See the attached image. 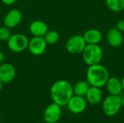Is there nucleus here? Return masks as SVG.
Wrapping results in <instances>:
<instances>
[{"instance_id": "1", "label": "nucleus", "mask_w": 124, "mask_h": 123, "mask_svg": "<svg viewBox=\"0 0 124 123\" xmlns=\"http://www.w3.org/2000/svg\"><path fill=\"white\" fill-rule=\"evenodd\" d=\"M50 95L53 102L61 107L66 106L74 95L73 86L65 80H57L51 86Z\"/></svg>"}, {"instance_id": "2", "label": "nucleus", "mask_w": 124, "mask_h": 123, "mask_svg": "<svg viewBox=\"0 0 124 123\" xmlns=\"http://www.w3.org/2000/svg\"><path fill=\"white\" fill-rule=\"evenodd\" d=\"M109 77L108 69L100 64L89 66L86 71V80L91 86L98 88L105 86Z\"/></svg>"}, {"instance_id": "3", "label": "nucleus", "mask_w": 124, "mask_h": 123, "mask_svg": "<svg viewBox=\"0 0 124 123\" xmlns=\"http://www.w3.org/2000/svg\"><path fill=\"white\" fill-rule=\"evenodd\" d=\"M81 54L84 62L89 66L100 64L103 57L102 49L98 44H86Z\"/></svg>"}, {"instance_id": "4", "label": "nucleus", "mask_w": 124, "mask_h": 123, "mask_svg": "<svg viewBox=\"0 0 124 123\" xmlns=\"http://www.w3.org/2000/svg\"><path fill=\"white\" fill-rule=\"evenodd\" d=\"M122 107L121 95H109L102 101V111L108 117L116 115Z\"/></svg>"}, {"instance_id": "5", "label": "nucleus", "mask_w": 124, "mask_h": 123, "mask_svg": "<svg viewBox=\"0 0 124 123\" xmlns=\"http://www.w3.org/2000/svg\"><path fill=\"white\" fill-rule=\"evenodd\" d=\"M7 42V46L10 51L19 53L28 49L29 39L24 34L15 33L11 35L10 38L8 39Z\"/></svg>"}, {"instance_id": "6", "label": "nucleus", "mask_w": 124, "mask_h": 123, "mask_svg": "<svg viewBox=\"0 0 124 123\" xmlns=\"http://www.w3.org/2000/svg\"><path fill=\"white\" fill-rule=\"evenodd\" d=\"M86 46V43L83 36L75 35L70 37L66 42V49L72 54H78L82 53Z\"/></svg>"}, {"instance_id": "7", "label": "nucleus", "mask_w": 124, "mask_h": 123, "mask_svg": "<svg viewBox=\"0 0 124 123\" xmlns=\"http://www.w3.org/2000/svg\"><path fill=\"white\" fill-rule=\"evenodd\" d=\"M62 115V107L54 102L49 104L45 109L43 115L46 123H57Z\"/></svg>"}, {"instance_id": "8", "label": "nucleus", "mask_w": 124, "mask_h": 123, "mask_svg": "<svg viewBox=\"0 0 124 123\" xmlns=\"http://www.w3.org/2000/svg\"><path fill=\"white\" fill-rule=\"evenodd\" d=\"M68 110L73 114L82 113L87 107V101L84 96L73 95L66 105Z\"/></svg>"}, {"instance_id": "9", "label": "nucleus", "mask_w": 124, "mask_h": 123, "mask_svg": "<svg viewBox=\"0 0 124 123\" xmlns=\"http://www.w3.org/2000/svg\"><path fill=\"white\" fill-rule=\"evenodd\" d=\"M46 46L47 43L43 37L33 36L29 40L28 49L32 54L39 56L44 53L46 49Z\"/></svg>"}, {"instance_id": "10", "label": "nucleus", "mask_w": 124, "mask_h": 123, "mask_svg": "<svg viewBox=\"0 0 124 123\" xmlns=\"http://www.w3.org/2000/svg\"><path fill=\"white\" fill-rule=\"evenodd\" d=\"M22 18L23 14L21 12L17 9H12L5 15L4 18V25L9 28H14L20 23Z\"/></svg>"}, {"instance_id": "11", "label": "nucleus", "mask_w": 124, "mask_h": 123, "mask_svg": "<svg viewBox=\"0 0 124 123\" xmlns=\"http://www.w3.org/2000/svg\"><path fill=\"white\" fill-rule=\"evenodd\" d=\"M16 75L15 67L8 62L3 63L0 66V81L3 83H9L12 82Z\"/></svg>"}, {"instance_id": "12", "label": "nucleus", "mask_w": 124, "mask_h": 123, "mask_svg": "<svg viewBox=\"0 0 124 123\" xmlns=\"http://www.w3.org/2000/svg\"><path fill=\"white\" fill-rule=\"evenodd\" d=\"M106 38L108 43L113 47H118L120 46L124 41V37L122 35V32L118 30L116 28H110L106 35Z\"/></svg>"}, {"instance_id": "13", "label": "nucleus", "mask_w": 124, "mask_h": 123, "mask_svg": "<svg viewBox=\"0 0 124 123\" xmlns=\"http://www.w3.org/2000/svg\"><path fill=\"white\" fill-rule=\"evenodd\" d=\"M85 96L87 102L92 105H97L102 100V93L100 88L95 86H90Z\"/></svg>"}, {"instance_id": "14", "label": "nucleus", "mask_w": 124, "mask_h": 123, "mask_svg": "<svg viewBox=\"0 0 124 123\" xmlns=\"http://www.w3.org/2000/svg\"><path fill=\"white\" fill-rule=\"evenodd\" d=\"M29 30L33 36L38 37H44L49 30L46 23L41 20H35L32 22L29 26Z\"/></svg>"}, {"instance_id": "15", "label": "nucleus", "mask_w": 124, "mask_h": 123, "mask_svg": "<svg viewBox=\"0 0 124 123\" xmlns=\"http://www.w3.org/2000/svg\"><path fill=\"white\" fill-rule=\"evenodd\" d=\"M106 88L110 95H121L123 92L121 80L116 77H109L105 84Z\"/></svg>"}, {"instance_id": "16", "label": "nucleus", "mask_w": 124, "mask_h": 123, "mask_svg": "<svg viewBox=\"0 0 124 123\" xmlns=\"http://www.w3.org/2000/svg\"><path fill=\"white\" fill-rule=\"evenodd\" d=\"M86 44H98L102 38V33L97 29H89L84 34Z\"/></svg>"}, {"instance_id": "17", "label": "nucleus", "mask_w": 124, "mask_h": 123, "mask_svg": "<svg viewBox=\"0 0 124 123\" xmlns=\"http://www.w3.org/2000/svg\"><path fill=\"white\" fill-rule=\"evenodd\" d=\"M90 86H91L87 82V80H80L73 86V94L84 97Z\"/></svg>"}, {"instance_id": "18", "label": "nucleus", "mask_w": 124, "mask_h": 123, "mask_svg": "<svg viewBox=\"0 0 124 123\" xmlns=\"http://www.w3.org/2000/svg\"><path fill=\"white\" fill-rule=\"evenodd\" d=\"M108 7L113 12H121L124 9V0H105Z\"/></svg>"}, {"instance_id": "19", "label": "nucleus", "mask_w": 124, "mask_h": 123, "mask_svg": "<svg viewBox=\"0 0 124 123\" xmlns=\"http://www.w3.org/2000/svg\"><path fill=\"white\" fill-rule=\"evenodd\" d=\"M43 38L47 44L52 45L56 43L59 41L60 35L55 30H48Z\"/></svg>"}, {"instance_id": "20", "label": "nucleus", "mask_w": 124, "mask_h": 123, "mask_svg": "<svg viewBox=\"0 0 124 123\" xmlns=\"http://www.w3.org/2000/svg\"><path fill=\"white\" fill-rule=\"evenodd\" d=\"M11 35L12 34H11L10 28L6 26L0 27V41H7L8 39L10 38Z\"/></svg>"}, {"instance_id": "21", "label": "nucleus", "mask_w": 124, "mask_h": 123, "mask_svg": "<svg viewBox=\"0 0 124 123\" xmlns=\"http://www.w3.org/2000/svg\"><path fill=\"white\" fill-rule=\"evenodd\" d=\"M116 28L121 32H124V19L119 20L116 24Z\"/></svg>"}, {"instance_id": "22", "label": "nucleus", "mask_w": 124, "mask_h": 123, "mask_svg": "<svg viewBox=\"0 0 124 123\" xmlns=\"http://www.w3.org/2000/svg\"><path fill=\"white\" fill-rule=\"evenodd\" d=\"M17 0H1V1L6 5H11L15 4Z\"/></svg>"}, {"instance_id": "23", "label": "nucleus", "mask_w": 124, "mask_h": 123, "mask_svg": "<svg viewBox=\"0 0 124 123\" xmlns=\"http://www.w3.org/2000/svg\"><path fill=\"white\" fill-rule=\"evenodd\" d=\"M4 54L1 51H0V66L4 63Z\"/></svg>"}, {"instance_id": "24", "label": "nucleus", "mask_w": 124, "mask_h": 123, "mask_svg": "<svg viewBox=\"0 0 124 123\" xmlns=\"http://www.w3.org/2000/svg\"><path fill=\"white\" fill-rule=\"evenodd\" d=\"M121 84H122V88H123V91L124 92V77L121 80Z\"/></svg>"}, {"instance_id": "25", "label": "nucleus", "mask_w": 124, "mask_h": 123, "mask_svg": "<svg viewBox=\"0 0 124 123\" xmlns=\"http://www.w3.org/2000/svg\"><path fill=\"white\" fill-rule=\"evenodd\" d=\"M3 83L1 82V81H0V91L2 90V88H3Z\"/></svg>"}, {"instance_id": "26", "label": "nucleus", "mask_w": 124, "mask_h": 123, "mask_svg": "<svg viewBox=\"0 0 124 123\" xmlns=\"http://www.w3.org/2000/svg\"><path fill=\"white\" fill-rule=\"evenodd\" d=\"M121 104H122V106H124V97L123 96H121Z\"/></svg>"}]
</instances>
